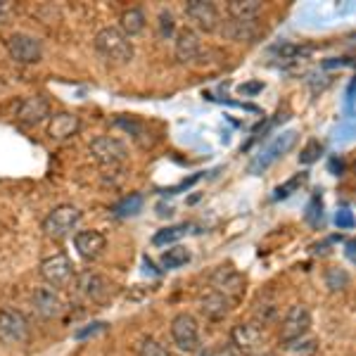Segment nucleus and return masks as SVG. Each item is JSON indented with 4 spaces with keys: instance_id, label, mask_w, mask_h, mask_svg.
I'll list each match as a JSON object with an SVG mask.
<instances>
[{
    "instance_id": "1",
    "label": "nucleus",
    "mask_w": 356,
    "mask_h": 356,
    "mask_svg": "<svg viewBox=\"0 0 356 356\" xmlns=\"http://www.w3.org/2000/svg\"><path fill=\"white\" fill-rule=\"evenodd\" d=\"M95 50L114 65H126V62L134 60V43L117 26L100 29L95 33Z\"/></svg>"
},
{
    "instance_id": "2",
    "label": "nucleus",
    "mask_w": 356,
    "mask_h": 356,
    "mask_svg": "<svg viewBox=\"0 0 356 356\" xmlns=\"http://www.w3.org/2000/svg\"><path fill=\"white\" fill-rule=\"evenodd\" d=\"M297 138H300L297 131H283L280 136H275L273 140L268 143L254 159H252L250 166H247V171H250V174H264L273 162H278L283 154H288L292 147L297 145Z\"/></svg>"
},
{
    "instance_id": "3",
    "label": "nucleus",
    "mask_w": 356,
    "mask_h": 356,
    "mask_svg": "<svg viewBox=\"0 0 356 356\" xmlns=\"http://www.w3.org/2000/svg\"><path fill=\"white\" fill-rule=\"evenodd\" d=\"M79 221H81V211H79L76 207L60 204L43 219V233L48 235V238L62 240L79 226Z\"/></svg>"
},
{
    "instance_id": "4",
    "label": "nucleus",
    "mask_w": 356,
    "mask_h": 356,
    "mask_svg": "<svg viewBox=\"0 0 356 356\" xmlns=\"http://www.w3.org/2000/svg\"><path fill=\"white\" fill-rule=\"evenodd\" d=\"M41 278L50 288H67L76 278V271L67 254H53L41 261Z\"/></svg>"
},
{
    "instance_id": "5",
    "label": "nucleus",
    "mask_w": 356,
    "mask_h": 356,
    "mask_svg": "<svg viewBox=\"0 0 356 356\" xmlns=\"http://www.w3.org/2000/svg\"><path fill=\"white\" fill-rule=\"evenodd\" d=\"M171 340L181 352L193 354L200 349V328L191 314H178L171 321Z\"/></svg>"
},
{
    "instance_id": "6",
    "label": "nucleus",
    "mask_w": 356,
    "mask_h": 356,
    "mask_svg": "<svg viewBox=\"0 0 356 356\" xmlns=\"http://www.w3.org/2000/svg\"><path fill=\"white\" fill-rule=\"evenodd\" d=\"M10 57L17 65H36L43 57V45L38 38L29 36V33H13V36L5 41Z\"/></svg>"
},
{
    "instance_id": "7",
    "label": "nucleus",
    "mask_w": 356,
    "mask_h": 356,
    "mask_svg": "<svg viewBox=\"0 0 356 356\" xmlns=\"http://www.w3.org/2000/svg\"><path fill=\"white\" fill-rule=\"evenodd\" d=\"M209 285L214 292H219V295H223L226 300H240L245 292V280L243 275H240L238 271H235L233 266H219L214 273L209 275Z\"/></svg>"
},
{
    "instance_id": "8",
    "label": "nucleus",
    "mask_w": 356,
    "mask_h": 356,
    "mask_svg": "<svg viewBox=\"0 0 356 356\" xmlns=\"http://www.w3.org/2000/svg\"><path fill=\"white\" fill-rule=\"evenodd\" d=\"M309 325H312V314H309V309L302 307V304L290 307V312L285 314V318H283V325H280V342L285 344V342H295V340L307 337Z\"/></svg>"
},
{
    "instance_id": "9",
    "label": "nucleus",
    "mask_w": 356,
    "mask_h": 356,
    "mask_svg": "<svg viewBox=\"0 0 356 356\" xmlns=\"http://www.w3.org/2000/svg\"><path fill=\"white\" fill-rule=\"evenodd\" d=\"M29 337V321L22 312L3 309L0 312V342L5 344H22Z\"/></svg>"
},
{
    "instance_id": "10",
    "label": "nucleus",
    "mask_w": 356,
    "mask_h": 356,
    "mask_svg": "<svg viewBox=\"0 0 356 356\" xmlns=\"http://www.w3.org/2000/svg\"><path fill=\"white\" fill-rule=\"evenodd\" d=\"M90 154L95 157V162H100L102 166H117L122 164L129 152H126V145L122 140L112 136H100L90 143Z\"/></svg>"
},
{
    "instance_id": "11",
    "label": "nucleus",
    "mask_w": 356,
    "mask_h": 356,
    "mask_svg": "<svg viewBox=\"0 0 356 356\" xmlns=\"http://www.w3.org/2000/svg\"><path fill=\"white\" fill-rule=\"evenodd\" d=\"M186 15L195 26L202 29L207 33L216 31L221 24L219 10H216V5L209 3V0H191V3H186Z\"/></svg>"
},
{
    "instance_id": "12",
    "label": "nucleus",
    "mask_w": 356,
    "mask_h": 356,
    "mask_svg": "<svg viewBox=\"0 0 356 356\" xmlns=\"http://www.w3.org/2000/svg\"><path fill=\"white\" fill-rule=\"evenodd\" d=\"M264 344V335L259 325L252 323H238L231 330V347L238 349L243 356H257L259 347Z\"/></svg>"
},
{
    "instance_id": "13",
    "label": "nucleus",
    "mask_w": 356,
    "mask_h": 356,
    "mask_svg": "<svg viewBox=\"0 0 356 356\" xmlns=\"http://www.w3.org/2000/svg\"><path fill=\"white\" fill-rule=\"evenodd\" d=\"M107 240L105 235H102L100 231H79L76 235H74V247H76L79 257L86 261H93L97 259V257L102 254V250H105Z\"/></svg>"
},
{
    "instance_id": "14",
    "label": "nucleus",
    "mask_w": 356,
    "mask_h": 356,
    "mask_svg": "<svg viewBox=\"0 0 356 356\" xmlns=\"http://www.w3.org/2000/svg\"><path fill=\"white\" fill-rule=\"evenodd\" d=\"M45 117H50V105L43 95H31V97H24L17 110V119L19 124L24 126H36L41 124Z\"/></svg>"
},
{
    "instance_id": "15",
    "label": "nucleus",
    "mask_w": 356,
    "mask_h": 356,
    "mask_svg": "<svg viewBox=\"0 0 356 356\" xmlns=\"http://www.w3.org/2000/svg\"><path fill=\"white\" fill-rule=\"evenodd\" d=\"M174 53L181 65H193V62L197 60L200 53H202V45H200V38L193 29H183V31L176 33Z\"/></svg>"
},
{
    "instance_id": "16",
    "label": "nucleus",
    "mask_w": 356,
    "mask_h": 356,
    "mask_svg": "<svg viewBox=\"0 0 356 356\" xmlns=\"http://www.w3.org/2000/svg\"><path fill=\"white\" fill-rule=\"evenodd\" d=\"M76 280V290H79V295H83L86 300H90V302H102L107 295H110V283H107L102 275H97V273H90V271H86L81 273L79 278H74Z\"/></svg>"
},
{
    "instance_id": "17",
    "label": "nucleus",
    "mask_w": 356,
    "mask_h": 356,
    "mask_svg": "<svg viewBox=\"0 0 356 356\" xmlns=\"http://www.w3.org/2000/svg\"><path fill=\"white\" fill-rule=\"evenodd\" d=\"M81 129V122H79L76 114L72 112H60L55 117H50V124H48V136L53 140H69L72 136L79 134Z\"/></svg>"
},
{
    "instance_id": "18",
    "label": "nucleus",
    "mask_w": 356,
    "mask_h": 356,
    "mask_svg": "<svg viewBox=\"0 0 356 356\" xmlns=\"http://www.w3.org/2000/svg\"><path fill=\"white\" fill-rule=\"evenodd\" d=\"M33 307H36V312L43 318H57V316L65 312V304H62L60 295L53 288H38L33 292Z\"/></svg>"
},
{
    "instance_id": "19",
    "label": "nucleus",
    "mask_w": 356,
    "mask_h": 356,
    "mask_svg": "<svg viewBox=\"0 0 356 356\" xmlns=\"http://www.w3.org/2000/svg\"><path fill=\"white\" fill-rule=\"evenodd\" d=\"M200 309H202V314L207 316V318L221 321L223 316L231 312V300H226L223 295H219V292L211 290V292H207V295L202 297V302H200Z\"/></svg>"
},
{
    "instance_id": "20",
    "label": "nucleus",
    "mask_w": 356,
    "mask_h": 356,
    "mask_svg": "<svg viewBox=\"0 0 356 356\" xmlns=\"http://www.w3.org/2000/svg\"><path fill=\"white\" fill-rule=\"evenodd\" d=\"M228 19H240V22H252L257 19L261 13L259 0H231L226 8Z\"/></svg>"
},
{
    "instance_id": "21",
    "label": "nucleus",
    "mask_w": 356,
    "mask_h": 356,
    "mask_svg": "<svg viewBox=\"0 0 356 356\" xmlns=\"http://www.w3.org/2000/svg\"><path fill=\"white\" fill-rule=\"evenodd\" d=\"M223 33L233 41H254L257 33H259V26H257V19L252 22H240V19H228L223 24Z\"/></svg>"
},
{
    "instance_id": "22",
    "label": "nucleus",
    "mask_w": 356,
    "mask_h": 356,
    "mask_svg": "<svg viewBox=\"0 0 356 356\" xmlns=\"http://www.w3.org/2000/svg\"><path fill=\"white\" fill-rule=\"evenodd\" d=\"M145 22H147L145 13H143L140 8H131V10H126V13L122 15V19H119V31L131 38L145 29Z\"/></svg>"
},
{
    "instance_id": "23",
    "label": "nucleus",
    "mask_w": 356,
    "mask_h": 356,
    "mask_svg": "<svg viewBox=\"0 0 356 356\" xmlns=\"http://www.w3.org/2000/svg\"><path fill=\"white\" fill-rule=\"evenodd\" d=\"M143 211V195L140 193H131L126 197L119 200L117 204L112 207V214L117 219H129V216H136Z\"/></svg>"
},
{
    "instance_id": "24",
    "label": "nucleus",
    "mask_w": 356,
    "mask_h": 356,
    "mask_svg": "<svg viewBox=\"0 0 356 356\" xmlns=\"http://www.w3.org/2000/svg\"><path fill=\"white\" fill-rule=\"evenodd\" d=\"M349 273L344 271V268L340 266H332L325 271V288H328L330 292H342L349 288Z\"/></svg>"
},
{
    "instance_id": "25",
    "label": "nucleus",
    "mask_w": 356,
    "mask_h": 356,
    "mask_svg": "<svg viewBox=\"0 0 356 356\" xmlns=\"http://www.w3.org/2000/svg\"><path fill=\"white\" fill-rule=\"evenodd\" d=\"M186 233H188V226H186V223H178V226L162 228V231H157V233H154L152 245L164 247V245H169V243H176V240H181Z\"/></svg>"
},
{
    "instance_id": "26",
    "label": "nucleus",
    "mask_w": 356,
    "mask_h": 356,
    "mask_svg": "<svg viewBox=\"0 0 356 356\" xmlns=\"http://www.w3.org/2000/svg\"><path fill=\"white\" fill-rule=\"evenodd\" d=\"M191 261V252L186 250V247L176 245V247H169V250L162 254V266L164 268H178L183 266V264Z\"/></svg>"
},
{
    "instance_id": "27",
    "label": "nucleus",
    "mask_w": 356,
    "mask_h": 356,
    "mask_svg": "<svg viewBox=\"0 0 356 356\" xmlns=\"http://www.w3.org/2000/svg\"><path fill=\"white\" fill-rule=\"evenodd\" d=\"M316 354V340H295L283 344V356H314Z\"/></svg>"
},
{
    "instance_id": "28",
    "label": "nucleus",
    "mask_w": 356,
    "mask_h": 356,
    "mask_svg": "<svg viewBox=\"0 0 356 356\" xmlns=\"http://www.w3.org/2000/svg\"><path fill=\"white\" fill-rule=\"evenodd\" d=\"M307 178H309V174L307 171H302V174H297V176H292L290 181H285L283 186H278L273 191V200H285V197H290L292 193H297L300 188L307 183Z\"/></svg>"
},
{
    "instance_id": "29",
    "label": "nucleus",
    "mask_w": 356,
    "mask_h": 356,
    "mask_svg": "<svg viewBox=\"0 0 356 356\" xmlns=\"http://www.w3.org/2000/svg\"><path fill=\"white\" fill-rule=\"evenodd\" d=\"M304 219L312 223L314 228H318L321 223H323V200H321V193L314 195L312 202L307 204V214H304Z\"/></svg>"
},
{
    "instance_id": "30",
    "label": "nucleus",
    "mask_w": 356,
    "mask_h": 356,
    "mask_svg": "<svg viewBox=\"0 0 356 356\" xmlns=\"http://www.w3.org/2000/svg\"><path fill=\"white\" fill-rule=\"evenodd\" d=\"M271 53L278 55L280 60H297V57L307 55L309 48H300V45H292V43H280V45H275Z\"/></svg>"
},
{
    "instance_id": "31",
    "label": "nucleus",
    "mask_w": 356,
    "mask_h": 356,
    "mask_svg": "<svg viewBox=\"0 0 356 356\" xmlns=\"http://www.w3.org/2000/svg\"><path fill=\"white\" fill-rule=\"evenodd\" d=\"M138 356H169V352H166V347L162 342L147 337V340H143L140 349H138Z\"/></svg>"
},
{
    "instance_id": "32",
    "label": "nucleus",
    "mask_w": 356,
    "mask_h": 356,
    "mask_svg": "<svg viewBox=\"0 0 356 356\" xmlns=\"http://www.w3.org/2000/svg\"><path fill=\"white\" fill-rule=\"evenodd\" d=\"M321 152H323V145L318 140H309L300 152V164H314L321 157Z\"/></svg>"
},
{
    "instance_id": "33",
    "label": "nucleus",
    "mask_w": 356,
    "mask_h": 356,
    "mask_svg": "<svg viewBox=\"0 0 356 356\" xmlns=\"http://www.w3.org/2000/svg\"><path fill=\"white\" fill-rule=\"evenodd\" d=\"M176 31V24H174V15L169 13V10H164V13H159V36L162 38H171Z\"/></svg>"
},
{
    "instance_id": "34",
    "label": "nucleus",
    "mask_w": 356,
    "mask_h": 356,
    "mask_svg": "<svg viewBox=\"0 0 356 356\" xmlns=\"http://www.w3.org/2000/svg\"><path fill=\"white\" fill-rule=\"evenodd\" d=\"M335 226H337V228H342V231H349V228H354V214L347 209V207L337 209V214H335Z\"/></svg>"
},
{
    "instance_id": "35",
    "label": "nucleus",
    "mask_w": 356,
    "mask_h": 356,
    "mask_svg": "<svg viewBox=\"0 0 356 356\" xmlns=\"http://www.w3.org/2000/svg\"><path fill=\"white\" fill-rule=\"evenodd\" d=\"M264 90V83L261 81H250V83H240L238 86V93L240 95H257Z\"/></svg>"
},
{
    "instance_id": "36",
    "label": "nucleus",
    "mask_w": 356,
    "mask_h": 356,
    "mask_svg": "<svg viewBox=\"0 0 356 356\" xmlns=\"http://www.w3.org/2000/svg\"><path fill=\"white\" fill-rule=\"evenodd\" d=\"M105 328H107V323H93V325H88V328H83V330H76V332H74V337H76V340H86V337L95 335V332H102Z\"/></svg>"
},
{
    "instance_id": "37",
    "label": "nucleus",
    "mask_w": 356,
    "mask_h": 356,
    "mask_svg": "<svg viewBox=\"0 0 356 356\" xmlns=\"http://www.w3.org/2000/svg\"><path fill=\"white\" fill-rule=\"evenodd\" d=\"M13 13H15V5L8 3V0H0V24H5L13 17Z\"/></svg>"
},
{
    "instance_id": "38",
    "label": "nucleus",
    "mask_w": 356,
    "mask_h": 356,
    "mask_svg": "<svg viewBox=\"0 0 356 356\" xmlns=\"http://www.w3.org/2000/svg\"><path fill=\"white\" fill-rule=\"evenodd\" d=\"M207 356H243L238 352V349L235 347H231V344H228V347H223V349H216L214 354H207Z\"/></svg>"
},
{
    "instance_id": "39",
    "label": "nucleus",
    "mask_w": 356,
    "mask_h": 356,
    "mask_svg": "<svg viewBox=\"0 0 356 356\" xmlns=\"http://www.w3.org/2000/svg\"><path fill=\"white\" fill-rule=\"evenodd\" d=\"M330 169H332V171H337L335 176H342V171H344V162H342V159H330Z\"/></svg>"
},
{
    "instance_id": "40",
    "label": "nucleus",
    "mask_w": 356,
    "mask_h": 356,
    "mask_svg": "<svg viewBox=\"0 0 356 356\" xmlns=\"http://www.w3.org/2000/svg\"><path fill=\"white\" fill-rule=\"evenodd\" d=\"M352 93H354V83H349V88H347V112H352Z\"/></svg>"
},
{
    "instance_id": "41",
    "label": "nucleus",
    "mask_w": 356,
    "mask_h": 356,
    "mask_svg": "<svg viewBox=\"0 0 356 356\" xmlns=\"http://www.w3.org/2000/svg\"><path fill=\"white\" fill-rule=\"evenodd\" d=\"M347 257L354 261V240H349V243H347Z\"/></svg>"
},
{
    "instance_id": "42",
    "label": "nucleus",
    "mask_w": 356,
    "mask_h": 356,
    "mask_svg": "<svg viewBox=\"0 0 356 356\" xmlns=\"http://www.w3.org/2000/svg\"><path fill=\"white\" fill-rule=\"evenodd\" d=\"M257 356H268V354H257Z\"/></svg>"
}]
</instances>
